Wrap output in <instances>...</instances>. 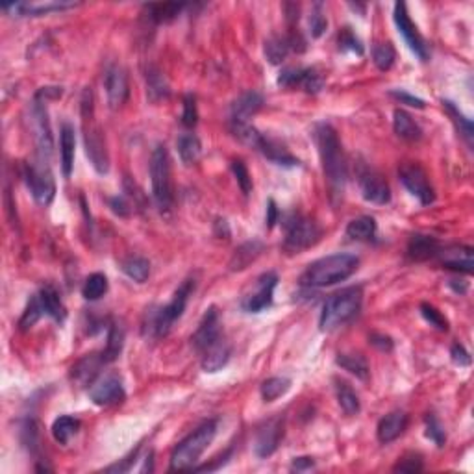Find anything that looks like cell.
<instances>
[{"label":"cell","instance_id":"d590c367","mask_svg":"<svg viewBox=\"0 0 474 474\" xmlns=\"http://www.w3.org/2000/svg\"><path fill=\"white\" fill-rule=\"evenodd\" d=\"M443 108L447 110V113L450 115L452 123L456 125L458 132H460V135L463 139H465V143L469 145V147H473V138H474V130H473V120L467 119L463 113H461L460 108L454 104V102L450 101H443Z\"/></svg>","mask_w":474,"mask_h":474},{"label":"cell","instance_id":"7402d4cb","mask_svg":"<svg viewBox=\"0 0 474 474\" xmlns=\"http://www.w3.org/2000/svg\"><path fill=\"white\" fill-rule=\"evenodd\" d=\"M408 423H410V417L406 411H391V413H387L386 417L380 419L376 428V438L378 441L382 443V445H389V443L396 441V439L401 438L402 433L406 432L408 428Z\"/></svg>","mask_w":474,"mask_h":474},{"label":"cell","instance_id":"44dd1931","mask_svg":"<svg viewBox=\"0 0 474 474\" xmlns=\"http://www.w3.org/2000/svg\"><path fill=\"white\" fill-rule=\"evenodd\" d=\"M439 262L443 267L452 269V271L465 272L470 274L474 267V258H473V249L470 247H463V244H452L447 249H441L438 254Z\"/></svg>","mask_w":474,"mask_h":474},{"label":"cell","instance_id":"7c38bea8","mask_svg":"<svg viewBox=\"0 0 474 474\" xmlns=\"http://www.w3.org/2000/svg\"><path fill=\"white\" fill-rule=\"evenodd\" d=\"M393 19H395L396 30H398V34H401L402 39L406 41V45L410 46V51L413 52L421 61L428 60V45L424 41V37L421 36L419 28L415 26V23L411 21L404 2H396L395 11H393Z\"/></svg>","mask_w":474,"mask_h":474},{"label":"cell","instance_id":"3957f363","mask_svg":"<svg viewBox=\"0 0 474 474\" xmlns=\"http://www.w3.org/2000/svg\"><path fill=\"white\" fill-rule=\"evenodd\" d=\"M195 280L187 278L182 282V286L175 291V295L170 299L169 304L160 306V308H150L145 315L143 321V336L145 337H163L167 336L176 321L184 315L187 308L189 297L193 295Z\"/></svg>","mask_w":474,"mask_h":474},{"label":"cell","instance_id":"5b68a950","mask_svg":"<svg viewBox=\"0 0 474 474\" xmlns=\"http://www.w3.org/2000/svg\"><path fill=\"white\" fill-rule=\"evenodd\" d=\"M217 436V421L210 419L182 439L170 454V470H193Z\"/></svg>","mask_w":474,"mask_h":474},{"label":"cell","instance_id":"681fc988","mask_svg":"<svg viewBox=\"0 0 474 474\" xmlns=\"http://www.w3.org/2000/svg\"><path fill=\"white\" fill-rule=\"evenodd\" d=\"M232 172H234L235 180H237V185L241 187L244 195L252 193V178H250V172L247 169L241 160H234L232 161Z\"/></svg>","mask_w":474,"mask_h":474},{"label":"cell","instance_id":"ab89813d","mask_svg":"<svg viewBox=\"0 0 474 474\" xmlns=\"http://www.w3.org/2000/svg\"><path fill=\"white\" fill-rule=\"evenodd\" d=\"M337 365L349 371L350 374H354L359 380H369V364L367 359L361 354H337Z\"/></svg>","mask_w":474,"mask_h":474},{"label":"cell","instance_id":"2e32d148","mask_svg":"<svg viewBox=\"0 0 474 474\" xmlns=\"http://www.w3.org/2000/svg\"><path fill=\"white\" fill-rule=\"evenodd\" d=\"M222 339V331H221V317H219V311L217 308H210L204 314V317L198 322V328L195 330V334L191 336V345L197 350L198 354H204L207 349L212 345H215L217 341Z\"/></svg>","mask_w":474,"mask_h":474},{"label":"cell","instance_id":"f5cc1de1","mask_svg":"<svg viewBox=\"0 0 474 474\" xmlns=\"http://www.w3.org/2000/svg\"><path fill=\"white\" fill-rule=\"evenodd\" d=\"M326 28L328 19L326 15L322 14L321 4H317L314 11H311V15H309V34H311V37H321L322 34L326 32Z\"/></svg>","mask_w":474,"mask_h":474},{"label":"cell","instance_id":"8d00e7d4","mask_svg":"<svg viewBox=\"0 0 474 474\" xmlns=\"http://www.w3.org/2000/svg\"><path fill=\"white\" fill-rule=\"evenodd\" d=\"M120 269L130 280L138 282V284H143L150 277V262L143 256H130L123 262Z\"/></svg>","mask_w":474,"mask_h":474},{"label":"cell","instance_id":"7bdbcfd3","mask_svg":"<svg viewBox=\"0 0 474 474\" xmlns=\"http://www.w3.org/2000/svg\"><path fill=\"white\" fill-rule=\"evenodd\" d=\"M185 8V4H178V2H165V4H148L147 11L148 17L153 19L154 23H169L172 19L178 17L182 14V9Z\"/></svg>","mask_w":474,"mask_h":474},{"label":"cell","instance_id":"6f0895ef","mask_svg":"<svg viewBox=\"0 0 474 474\" xmlns=\"http://www.w3.org/2000/svg\"><path fill=\"white\" fill-rule=\"evenodd\" d=\"M108 202H110L111 212L115 213V215H119V217L132 215V210H134V207H132V204H130L128 200H126V197H123V195H117V197L110 198Z\"/></svg>","mask_w":474,"mask_h":474},{"label":"cell","instance_id":"ffe728a7","mask_svg":"<svg viewBox=\"0 0 474 474\" xmlns=\"http://www.w3.org/2000/svg\"><path fill=\"white\" fill-rule=\"evenodd\" d=\"M104 365H106V359H104L102 354L83 356L71 369V380L80 387H91Z\"/></svg>","mask_w":474,"mask_h":474},{"label":"cell","instance_id":"52a82bcc","mask_svg":"<svg viewBox=\"0 0 474 474\" xmlns=\"http://www.w3.org/2000/svg\"><path fill=\"white\" fill-rule=\"evenodd\" d=\"M150 182H153V198L156 207L163 215H170L172 207H175V185H172L170 156L165 145H158L153 150Z\"/></svg>","mask_w":474,"mask_h":474},{"label":"cell","instance_id":"74e56055","mask_svg":"<svg viewBox=\"0 0 474 474\" xmlns=\"http://www.w3.org/2000/svg\"><path fill=\"white\" fill-rule=\"evenodd\" d=\"M263 52H265V58L269 60V63L280 65L282 61L286 60L287 56H289L291 45H289V41H287V37L272 36V37H269V39H265Z\"/></svg>","mask_w":474,"mask_h":474},{"label":"cell","instance_id":"484cf974","mask_svg":"<svg viewBox=\"0 0 474 474\" xmlns=\"http://www.w3.org/2000/svg\"><path fill=\"white\" fill-rule=\"evenodd\" d=\"M230 343L225 341V337H222L221 341H217L215 345L210 346L202 354V369L206 373H217V371H221V369L230 361Z\"/></svg>","mask_w":474,"mask_h":474},{"label":"cell","instance_id":"8992f818","mask_svg":"<svg viewBox=\"0 0 474 474\" xmlns=\"http://www.w3.org/2000/svg\"><path fill=\"white\" fill-rule=\"evenodd\" d=\"M361 302H364V291L361 287H346L331 297L322 306L321 319L319 324L324 331L336 330V328L343 326L346 322H350L361 309Z\"/></svg>","mask_w":474,"mask_h":474},{"label":"cell","instance_id":"4316f807","mask_svg":"<svg viewBox=\"0 0 474 474\" xmlns=\"http://www.w3.org/2000/svg\"><path fill=\"white\" fill-rule=\"evenodd\" d=\"M74 150H76V135L69 123H63L60 130V153H61V170L65 178H69L74 167Z\"/></svg>","mask_w":474,"mask_h":474},{"label":"cell","instance_id":"d6986e66","mask_svg":"<svg viewBox=\"0 0 474 474\" xmlns=\"http://www.w3.org/2000/svg\"><path fill=\"white\" fill-rule=\"evenodd\" d=\"M78 2H14V4H4L2 9L11 14L14 17H41L52 11H63V9L76 8Z\"/></svg>","mask_w":474,"mask_h":474},{"label":"cell","instance_id":"30bf717a","mask_svg":"<svg viewBox=\"0 0 474 474\" xmlns=\"http://www.w3.org/2000/svg\"><path fill=\"white\" fill-rule=\"evenodd\" d=\"M356 178H358L359 191H361V197L371 204H376V206H386L391 200V189L389 184L386 182L380 172L373 167H369L367 163H358V169H356Z\"/></svg>","mask_w":474,"mask_h":474},{"label":"cell","instance_id":"6125c7cd","mask_svg":"<svg viewBox=\"0 0 474 474\" xmlns=\"http://www.w3.org/2000/svg\"><path fill=\"white\" fill-rule=\"evenodd\" d=\"M278 219H280V210H278L277 202L271 198L267 202V219H265V221H267V228H272V226L277 225Z\"/></svg>","mask_w":474,"mask_h":474},{"label":"cell","instance_id":"5bb4252c","mask_svg":"<svg viewBox=\"0 0 474 474\" xmlns=\"http://www.w3.org/2000/svg\"><path fill=\"white\" fill-rule=\"evenodd\" d=\"M398 178H401L402 185H404L423 206H430L436 200V193L430 184L428 175L424 172L423 167L417 163H404L398 169Z\"/></svg>","mask_w":474,"mask_h":474},{"label":"cell","instance_id":"7dc6e473","mask_svg":"<svg viewBox=\"0 0 474 474\" xmlns=\"http://www.w3.org/2000/svg\"><path fill=\"white\" fill-rule=\"evenodd\" d=\"M21 441L30 452L39 448V424L36 419H26L21 424Z\"/></svg>","mask_w":474,"mask_h":474},{"label":"cell","instance_id":"6da1fadb","mask_svg":"<svg viewBox=\"0 0 474 474\" xmlns=\"http://www.w3.org/2000/svg\"><path fill=\"white\" fill-rule=\"evenodd\" d=\"M315 143H317L319 156H321L322 172L330 187V197L334 200L343 197L345 191L349 170H346V160L341 147L339 135L334 130V126L328 123H319L314 130Z\"/></svg>","mask_w":474,"mask_h":474},{"label":"cell","instance_id":"680465c9","mask_svg":"<svg viewBox=\"0 0 474 474\" xmlns=\"http://www.w3.org/2000/svg\"><path fill=\"white\" fill-rule=\"evenodd\" d=\"M450 358L452 361L460 367H469L470 365V354L465 350V346L460 345V343H454L450 349Z\"/></svg>","mask_w":474,"mask_h":474},{"label":"cell","instance_id":"db71d44e","mask_svg":"<svg viewBox=\"0 0 474 474\" xmlns=\"http://www.w3.org/2000/svg\"><path fill=\"white\" fill-rule=\"evenodd\" d=\"M182 123L187 128H193L198 123V110H197V98L193 95H185L184 97V113H182Z\"/></svg>","mask_w":474,"mask_h":474},{"label":"cell","instance_id":"bcb514c9","mask_svg":"<svg viewBox=\"0 0 474 474\" xmlns=\"http://www.w3.org/2000/svg\"><path fill=\"white\" fill-rule=\"evenodd\" d=\"M424 424H426V438L436 445V447H445V443H447V433H445V428H443V424L439 423V419L433 413L426 415V419H424Z\"/></svg>","mask_w":474,"mask_h":474},{"label":"cell","instance_id":"83f0119b","mask_svg":"<svg viewBox=\"0 0 474 474\" xmlns=\"http://www.w3.org/2000/svg\"><path fill=\"white\" fill-rule=\"evenodd\" d=\"M37 297H39V302H41L45 315H48V317H52L58 322H63L67 311H65L63 300H61L60 293H58L54 286H51V284L43 286L39 293H37Z\"/></svg>","mask_w":474,"mask_h":474},{"label":"cell","instance_id":"9a60e30c","mask_svg":"<svg viewBox=\"0 0 474 474\" xmlns=\"http://www.w3.org/2000/svg\"><path fill=\"white\" fill-rule=\"evenodd\" d=\"M125 386H123V380H120L119 374L110 373L104 374V376L97 378L95 383L89 387V398H91L93 404L102 406H113L119 404V402L125 401Z\"/></svg>","mask_w":474,"mask_h":474},{"label":"cell","instance_id":"b9f144b4","mask_svg":"<svg viewBox=\"0 0 474 474\" xmlns=\"http://www.w3.org/2000/svg\"><path fill=\"white\" fill-rule=\"evenodd\" d=\"M291 387V380L286 376H272L267 378L265 382L262 383V396L265 402H274L277 398L286 395L289 391Z\"/></svg>","mask_w":474,"mask_h":474},{"label":"cell","instance_id":"ac0fdd59","mask_svg":"<svg viewBox=\"0 0 474 474\" xmlns=\"http://www.w3.org/2000/svg\"><path fill=\"white\" fill-rule=\"evenodd\" d=\"M104 89H106L108 104H110L111 110H117L125 104L130 95V86L128 74L120 65L108 67L106 74H104Z\"/></svg>","mask_w":474,"mask_h":474},{"label":"cell","instance_id":"cb8c5ba5","mask_svg":"<svg viewBox=\"0 0 474 474\" xmlns=\"http://www.w3.org/2000/svg\"><path fill=\"white\" fill-rule=\"evenodd\" d=\"M263 108V97L258 91H244L243 95L235 98L232 104V120L249 123L252 115H256Z\"/></svg>","mask_w":474,"mask_h":474},{"label":"cell","instance_id":"c3c4849f","mask_svg":"<svg viewBox=\"0 0 474 474\" xmlns=\"http://www.w3.org/2000/svg\"><path fill=\"white\" fill-rule=\"evenodd\" d=\"M339 48L345 52H352V54L361 56L365 52V46L358 36H356L350 28H343L339 32Z\"/></svg>","mask_w":474,"mask_h":474},{"label":"cell","instance_id":"94428289","mask_svg":"<svg viewBox=\"0 0 474 474\" xmlns=\"http://www.w3.org/2000/svg\"><path fill=\"white\" fill-rule=\"evenodd\" d=\"M314 467H315L314 458L302 456V458H295V460H293V465H291V469L297 470V473H304V470L314 469Z\"/></svg>","mask_w":474,"mask_h":474},{"label":"cell","instance_id":"f35d334b","mask_svg":"<svg viewBox=\"0 0 474 474\" xmlns=\"http://www.w3.org/2000/svg\"><path fill=\"white\" fill-rule=\"evenodd\" d=\"M145 78H147V95L150 101L158 102L169 97V83L161 71H158L156 67H148Z\"/></svg>","mask_w":474,"mask_h":474},{"label":"cell","instance_id":"277c9868","mask_svg":"<svg viewBox=\"0 0 474 474\" xmlns=\"http://www.w3.org/2000/svg\"><path fill=\"white\" fill-rule=\"evenodd\" d=\"M82 126L86 154L91 161L93 169L98 175H108L110 170V154L106 148V139L102 134L101 126L95 123V98L91 88H86L82 93Z\"/></svg>","mask_w":474,"mask_h":474},{"label":"cell","instance_id":"d4e9b609","mask_svg":"<svg viewBox=\"0 0 474 474\" xmlns=\"http://www.w3.org/2000/svg\"><path fill=\"white\" fill-rule=\"evenodd\" d=\"M441 244L436 237L424 234L411 235L410 243H408V256L415 262H426V259L438 258Z\"/></svg>","mask_w":474,"mask_h":474},{"label":"cell","instance_id":"f546056e","mask_svg":"<svg viewBox=\"0 0 474 474\" xmlns=\"http://www.w3.org/2000/svg\"><path fill=\"white\" fill-rule=\"evenodd\" d=\"M176 148L178 156L184 165H193L197 163L200 154H202V143L195 134H182L176 139Z\"/></svg>","mask_w":474,"mask_h":474},{"label":"cell","instance_id":"be15d7a7","mask_svg":"<svg viewBox=\"0 0 474 474\" xmlns=\"http://www.w3.org/2000/svg\"><path fill=\"white\" fill-rule=\"evenodd\" d=\"M153 458H154V452L150 450L147 454V458H145V465L141 467V473H153Z\"/></svg>","mask_w":474,"mask_h":474},{"label":"cell","instance_id":"8fae6325","mask_svg":"<svg viewBox=\"0 0 474 474\" xmlns=\"http://www.w3.org/2000/svg\"><path fill=\"white\" fill-rule=\"evenodd\" d=\"M45 102L41 97L34 98L32 106H30V125H32L34 139L37 145V158L48 161L52 154V130L48 123V111H46Z\"/></svg>","mask_w":474,"mask_h":474},{"label":"cell","instance_id":"4dcf8cb0","mask_svg":"<svg viewBox=\"0 0 474 474\" xmlns=\"http://www.w3.org/2000/svg\"><path fill=\"white\" fill-rule=\"evenodd\" d=\"M263 250V244L259 241H249V243L241 244L239 249L235 250L230 259V271H243L258 258Z\"/></svg>","mask_w":474,"mask_h":474},{"label":"cell","instance_id":"7a4b0ae2","mask_svg":"<svg viewBox=\"0 0 474 474\" xmlns=\"http://www.w3.org/2000/svg\"><path fill=\"white\" fill-rule=\"evenodd\" d=\"M359 258L354 254H331L314 262L300 277V286L328 287L345 282L358 271Z\"/></svg>","mask_w":474,"mask_h":474},{"label":"cell","instance_id":"ba28073f","mask_svg":"<svg viewBox=\"0 0 474 474\" xmlns=\"http://www.w3.org/2000/svg\"><path fill=\"white\" fill-rule=\"evenodd\" d=\"M284 250L289 254H300L311 249L321 239V226L306 215H291L284 222Z\"/></svg>","mask_w":474,"mask_h":474},{"label":"cell","instance_id":"9f6ffc18","mask_svg":"<svg viewBox=\"0 0 474 474\" xmlns=\"http://www.w3.org/2000/svg\"><path fill=\"white\" fill-rule=\"evenodd\" d=\"M139 450H141V447H138L135 450L130 452L128 456L123 458L120 461H117L115 465L106 467V473H128V470H132V467H134V463L139 458Z\"/></svg>","mask_w":474,"mask_h":474},{"label":"cell","instance_id":"9c48e42d","mask_svg":"<svg viewBox=\"0 0 474 474\" xmlns=\"http://www.w3.org/2000/svg\"><path fill=\"white\" fill-rule=\"evenodd\" d=\"M24 182H26L34 200L39 206H48L54 200L56 184L48 161L37 158L32 163H26L24 165Z\"/></svg>","mask_w":474,"mask_h":474},{"label":"cell","instance_id":"e575fe53","mask_svg":"<svg viewBox=\"0 0 474 474\" xmlns=\"http://www.w3.org/2000/svg\"><path fill=\"white\" fill-rule=\"evenodd\" d=\"M336 396H337V402H339V406H341V410L345 411L346 415L352 417V415L359 413V410H361V402H359L358 393H356L354 389L349 386V383L337 380Z\"/></svg>","mask_w":474,"mask_h":474},{"label":"cell","instance_id":"816d5d0a","mask_svg":"<svg viewBox=\"0 0 474 474\" xmlns=\"http://www.w3.org/2000/svg\"><path fill=\"white\" fill-rule=\"evenodd\" d=\"M421 315L424 317V321L430 322L432 326H436L438 330L441 331H447L448 330V321L445 317H443V314L439 311V309L433 308L432 304H428V302H423L421 304Z\"/></svg>","mask_w":474,"mask_h":474},{"label":"cell","instance_id":"e0dca14e","mask_svg":"<svg viewBox=\"0 0 474 474\" xmlns=\"http://www.w3.org/2000/svg\"><path fill=\"white\" fill-rule=\"evenodd\" d=\"M282 438H284V419L272 417L267 423H263L256 433L254 452L258 458H269L278 450Z\"/></svg>","mask_w":474,"mask_h":474},{"label":"cell","instance_id":"603a6c76","mask_svg":"<svg viewBox=\"0 0 474 474\" xmlns=\"http://www.w3.org/2000/svg\"><path fill=\"white\" fill-rule=\"evenodd\" d=\"M256 150H259V153L267 158L269 161H272L274 165L287 167V169H293V167L300 165V161L297 160V158L293 156V154H291L289 150L284 147V145L278 143L277 139H271V138H265V135H262Z\"/></svg>","mask_w":474,"mask_h":474},{"label":"cell","instance_id":"1f68e13d","mask_svg":"<svg viewBox=\"0 0 474 474\" xmlns=\"http://www.w3.org/2000/svg\"><path fill=\"white\" fill-rule=\"evenodd\" d=\"M376 235V221L373 217L364 215L350 221L346 226V237L354 241H371Z\"/></svg>","mask_w":474,"mask_h":474},{"label":"cell","instance_id":"60d3db41","mask_svg":"<svg viewBox=\"0 0 474 474\" xmlns=\"http://www.w3.org/2000/svg\"><path fill=\"white\" fill-rule=\"evenodd\" d=\"M108 291V278L106 274H102V272H93L89 274L88 280L83 282L82 287V297L89 302H95V300L102 299V297L106 295Z\"/></svg>","mask_w":474,"mask_h":474},{"label":"cell","instance_id":"d6a6232c","mask_svg":"<svg viewBox=\"0 0 474 474\" xmlns=\"http://www.w3.org/2000/svg\"><path fill=\"white\" fill-rule=\"evenodd\" d=\"M80 430V421L76 417H71V415H61L52 424V438L60 445H67L71 439L78 433Z\"/></svg>","mask_w":474,"mask_h":474},{"label":"cell","instance_id":"f907efd6","mask_svg":"<svg viewBox=\"0 0 474 474\" xmlns=\"http://www.w3.org/2000/svg\"><path fill=\"white\" fill-rule=\"evenodd\" d=\"M424 469L423 463V456L421 454H415V452H410V454H406L398 460L393 470L395 473H421Z\"/></svg>","mask_w":474,"mask_h":474},{"label":"cell","instance_id":"91938a15","mask_svg":"<svg viewBox=\"0 0 474 474\" xmlns=\"http://www.w3.org/2000/svg\"><path fill=\"white\" fill-rule=\"evenodd\" d=\"M369 343L376 346V349L383 350V352H391L393 350V339L389 336H383V334H371Z\"/></svg>","mask_w":474,"mask_h":474},{"label":"cell","instance_id":"4fadbf2b","mask_svg":"<svg viewBox=\"0 0 474 474\" xmlns=\"http://www.w3.org/2000/svg\"><path fill=\"white\" fill-rule=\"evenodd\" d=\"M278 286L277 272H263L258 280L254 282V287L241 299V308L247 314H259L272 304L274 289Z\"/></svg>","mask_w":474,"mask_h":474},{"label":"cell","instance_id":"f6af8a7d","mask_svg":"<svg viewBox=\"0 0 474 474\" xmlns=\"http://www.w3.org/2000/svg\"><path fill=\"white\" fill-rule=\"evenodd\" d=\"M396 52L391 43H376L373 46V61L380 71H389L395 63Z\"/></svg>","mask_w":474,"mask_h":474},{"label":"cell","instance_id":"f1b7e54d","mask_svg":"<svg viewBox=\"0 0 474 474\" xmlns=\"http://www.w3.org/2000/svg\"><path fill=\"white\" fill-rule=\"evenodd\" d=\"M393 130L404 141H419L423 138V128L404 110H395L393 113Z\"/></svg>","mask_w":474,"mask_h":474},{"label":"cell","instance_id":"ee69618b","mask_svg":"<svg viewBox=\"0 0 474 474\" xmlns=\"http://www.w3.org/2000/svg\"><path fill=\"white\" fill-rule=\"evenodd\" d=\"M43 315H45V311H43V306H41V302H39V297L34 295L32 299L28 300L26 309H24L23 315H21V319H19V328H21L23 331L30 330V328H32L34 324H36V322L43 317Z\"/></svg>","mask_w":474,"mask_h":474},{"label":"cell","instance_id":"11a10c76","mask_svg":"<svg viewBox=\"0 0 474 474\" xmlns=\"http://www.w3.org/2000/svg\"><path fill=\"white\" fill-rule=\"evenodd\" d=\"M389 95H391L395 101L401 102V104H406V106L419 108V110H423V108L426 106L423 98L415 97V95H411V93L404 91V89H391V91H389Z\"/></svg>","mask_w":474,"mask_h":474},{"label":"cell","instance_id":"836d02e7","mask_svg":"<svg viewBox=\"0 0 474 474\" xmlns=\"http://www.w3.org/2000/svg\"><path fill=\"white\" fill-rule=\"evenodd\" d=\"M123 346H125V328L117 324V322H111L110 328H108V343L106 349L102 352L106 364H111L119 358V354L123 352Z\"/></svg>","mask_w":474,"mask_h":474}]
</instances>
